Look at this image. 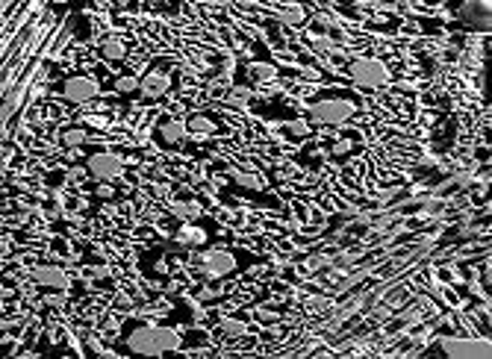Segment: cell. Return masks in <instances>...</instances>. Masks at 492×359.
I'll use <instances>...</instances> for the list:
<instances>
[{"mask_svg":"<svg viewBox=\"0 0 492 359\" xmlns=\"http://www.w3.org/2000/svg\"><path fill=\"white\" fill-rule=\"evenodd\" d=\"M127 348L144 356L171 353L180 348V333L174 327H166V324H142L127 336Z\"/></svg>","mask_w":492,"mask_h":359,"instance_id":"1","label":"cell"},{"mask_svg":"<svg viewBox=\"0 0 492 359\" xmlns=\"http://www.w3.org/2000/svg\"><path fill=\"white\" fill-rule=\"evenodd\" d=\"M348 77L354 80L359 89L371 92V89H381V86L389 83V68L381 59H374V56H359V59H354L348 65Z\"/></svg>","mask_w":492,"mask_h":359,"instance_id":"2","label":"cell"},{"mask_svg":"<svg viewBox=\"0 0 492 359\" xmlns=\"http://www.w3.org/2000/svg\"><path fill=\"white\" fill-rule=\"evenodd\" d=\"M351 115H354V103L342 101V97H324V101L309 106V118H313V124L336 127V124H345Z\"/></svg>","mask_w":492,"mask_h":359,"instance_id":"3","label":"cell"},{"mask_svg":"<svg viewBox=\"0 0 492 359\" xmlns=\"http://www.w3.org/2000/svg\"><path fill=\"white\" fill-rule=\"evenodd\" d=\"M86 168L94 180H101V183H109V180H118L124 174V159L112 151H101V153H92Z\"/></svg>","mask_w":492,"mask_h":359,"instance_id":"4","label":"cell"},{"mask_svg":"<svg viewBox=\"0 0 492 359\" xmlns=\"http://www.w3.org/2000/svg\"><path fill=\"white\" fill-rule=\"evenodd\" d=\"M97 94H101V86H97L94 77H86V74L68 77L62 83V97L68 103H89V101H94Z\"/></svg>","mask_w":492,"mask_h":359,"instance_id":"5","label":"cell"},{"mask_svg":"<svg viewBox=\"0 0 492 359\" xmlns=\"http://www.w3.org/2000/svg\"><path fill=\"white\" fill-rule=\"evenodd\" d=\"M233 265H236L233 253H230V251H221V248H216V251H207V253H201V259H198V268H201V274H204V277H209V280H219V277L230 274V271H233Z\"/></svg>","mask_w":492,"mask_h":359,"instance_id":"6","label":"cell"},{"mask_svg":"<svg viewBox=\"0 0 492 359\" xmlns=\"http://www.w3.org/2000/svg\"><path fill=\"white\" fill-rule=\"evenodd\" d=\"M32 280H36L42 289H65L68 286V277L59 265H36L32 268Z\"/></svg>","mask_w":492,"mask_h":359,"instance_id":"7","label":"cell"},{"mask_svg":"<svg viewBox=\"0 0 492 359\" xmlns=\"http://www.w3.org/2000/svg\"><path fill=\"white\" fill-rule=\"evenodd\" d=\"M139 89H142V94L147 97V101H156V97H162L171 89V77L166 71H151L147 77H142Z\"/></svg>","mask_w":492,"mask_h":359,"instance_id":"8","label":"cell"},{"mask_svg":"<svg viewBox=\"0 0 492 359\" xmlns=\"http://www.w3.org/2000/svg\"><path fill=\"white\" fill-rule=\"evenodd\" d=\"M186 124L183 121H166L159 127V141L162 144H168V148H177V144H183L186 141Z\"/></svg>","mask_w":492,"mask_h":359,"instance_id":"9","label":"cell"},{"mask_svg":"<svg viewBox=\"0 0 492 359\" xmlns=\"http://www.w3.org/2000/svg\"><path fill=\"white\" fill-rule=\"evenodd\" d=\"M86 141H89V133L83 127H71V130H65V133L59 136V144H62V148H68V151L80 148V144H86Z\"/></svg>","mask_w":492,"mask_h":359,"instance_id":"10","label":"cell"},{"mask_svg":"<svg viewBox=\"0 0 492 359\" xmlns=\"http://www.w3.org/2000/svg\"><path fill=\"white\" fill-rule=\"evenodd\" d=\"M101 53H104V59H109V62H118V59H124V53H127V47H124V42L121 39H104V44H101Z\"/></svg>","mask_w":492,"mask_h":359,"instance_id":"11","label":"cell"},{"mask_svg":"<svg viewBox=\"0 0 492 359\" xmlns=\"http://www.w3.org/2000/svg\"><path fill=\"white\" fill-rule=\"evenodd\" d=\"M186 130H189V133H195V136H212V133H216V124H212L209 118H204V115H192Z\"/></svg>","mask_w":492,"mask_h":359,"instance_id":"12","label":"cell"},{"mask_svg":"<svg viewBox=\"0 0 492 359\" xmlns=\"http://www.w3.org/2000/svg\"><path fill=\"white\" fill-rule=\"evenodd\" d=\"M204 239H207V233L198 230V227H183V230L177 233V241L186 244V248H195V244H201Z\"/></svg>","mask_w":492,"mask_h":359,"instance_id":"13","label":"cell"},{"mask_svg":"<svg viewBox=\"0 0 492 359\" xmlns=\"http://www.w3.org/2000/svg\"><path fill=\"white\" fill-rule=\"evenodd\" d=\"M251 101V92L248 89H233L230 94H227V106H233V109H245Z\"/></svg>","mask_w":492,"mask_h":359,"instance_id":"14","label":"cell"},{"mask_svg":"<svg viewBox=\"0 0 492 359\" xmlns=\"http://www.w3.org/2000/svg\"><path fill=\"white\" fill-rule=\"evenodd\" d=\"M221 333H224L227 339H239V336L245 333V324L236 321V318H227V321L221 324Z\"/></svg>","mask_w":492,"mask_h":359,"instance_id":"15","label":"cell"},{"mask_svg":"<svg viewBox=\"0 0 492 359\" xmlns=\"http://www.w3.org/2000/svg\"><path fill=\"white\" fill-rule=\"evenodd\" d=\"M116 89H118L121 94H130V92L139 89V80H136V77H118V80H116Z\"/></svg>","mask_w":492,"mask_h":359,"instance_id":"16","label":"cell"},{"mask_svg":"<svg viewBox=\"0 0 492 359\" xmlns=\"http://www.w3.org/2000/svg\"><path fill=\"white\" fill-rule=\"evenodd\" d=\"M174 212H177V215H186V218H195V215H198V206H195V203H183V206H177Z\"/></svg>","mask_w":492,"mask_h":359,"instance_id":"17","label":"cell"},{"mask_svg":"<svg viewBox=\"0 0 492 359\" xmlns=\"http://www.w3.org/2000/svg\"><path fill=\"white\" fill-rule=\"evenodd\" d=\"M242 186H254V189H259V180L254 177V174H233Z\"/></svg>","mask_w":492,"mask_h":359,"instance_id":"18","label":"cell"},{"mask_svg":"<svg viewBox=\"0 0 492 359\" xmlns=\"http://www.w3.org/2000/svg\"><path fill=\"white\" fill-rule=\"evenodd\" d=\"M116 4H118V6H127V4H130V0H116Z\"/></svg>","mask_w":492,"mask_h":359,"instance_id":"19","label":"cell"}]
</instances>
